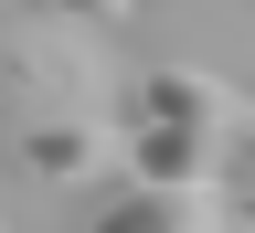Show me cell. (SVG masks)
Masks as SVG:
<instances>
[{"label": "cell", "instance_id": "cell-6", "mask_svg": "<svg viewBox=\"0 0 255 233\" xmlns=\"http://www.w3.org/2000/svg\"><path fill=\"white\" fill-rule=\"evenodd\" d=\"M213 191H255V106H234V127H223V149H213Z\"/></svg>", "mask_w": 255, "mask_h": 233}, {"label": "cell", "instance_id": "cell-1", "mask_svg": "<svg viewBox=\"0 0 255 233\" xmlns=\"http://www.w3.org/2000/svg\"><path fill=\"white\" fill-rule=\"evenodd\" d=\"M107 117V53L75 11H21L0 0V138H43V127Z\"/></svg>", "mask_w": 255, "mask_h": 233}, {"label": "cell", "instance_id": "cell-4", "mask_svg": "<svg viewBox=\"0 0 255 233\" xmlns=\"http://www.w3.org/2000/svg\"><path fill=\"white\" fill-rule=\"evenodd\" d=\"M107 159H117V138H107V117H75V127H43V138H21V170L32 180H96V170H107Z\"/></svg>", "mask_w": 255, "mask_h": 233}, {"label": "cell", "instance_id": "cell-5", "mask_svg": "<svg viewBox=\"0 0 255 233\" xmlns=\"http://www.w3.org/2000/svg\"><path fill=\"white\" fill-rule=\"evenodd\" d=\"M85 233H213V212H202V191H138L128 180Z\"/></svg>", "mask_w": 255, "mask_h": 233}, {"label": "cell", "instance_id": "cell-3", "mask_svg": "<svg viewBox=\"0 0 255 233\" xmlns=\"http://www.w3.org/2000/svg\"><path fill=\"white\" fill-rule=\"evenodd\" d=\"M213 149L223 138H191V127H128L138 191H213Z\"/></svg>", "mask_w": 255, "mask_h": 233}, {"label": "cell", "instance_id": "cell-7", "mask_svg": "<svg viewBox=\"0 0 255 233\" xmlns=\"http://www.w3.org/2000/svg\"><path fill=\"white\" fill-rule=\"evenodd\" d=\"M234 223H255V191H245V202H234Z\"/></svg>", "mask_w": 255, "mask_h": 233}, {"label": "cell", "instance_id": "cell-2", "mask_svg": "<svg viewBox=\"0 0 255 233\" xmlns=\"http://www.w3.org/2000/svg\"><path fill=\"white\" fill-rule=\"evenodd\" d=\"M245 95L223 85V75H191V64H159V75L138 85V127H191V138H223L234 127Z\"/></svg>", "mask_w": 255, "mask_h": 233}, {"label": "cell", "instance_id": "cell-9", "mask_svg": "<svg viewBox=\"0 0 255 233\" xmlns=\"http://www.w3.org/2000/svg\"><path fill=\"white\" fill-rule=\"evenodd\" d=\"M0 233H11V223H0Z\"/></svg>", "mask_w": 255, "mask_h": 233}, {"label": "cell", "instance_id": "cell-8", "mask_svg": "<svg viewBox=\"0 0 255 233\" xmlns=\"http://www.w3.org/2000/svg\"><path fill=\"white\" fill-rule=\"evenodd\" d=\"M223 233H255V223H223Z\"/></svg>", "mask_w": 255, "mask_h": 233}]
</instances>
